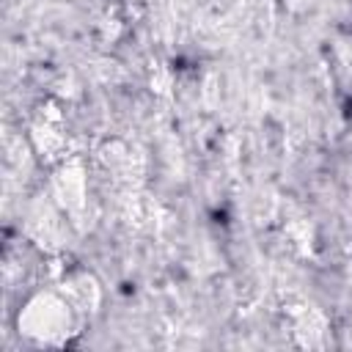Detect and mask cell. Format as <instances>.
I'll return each mask as SVG.
<instances>
[{
	"label": "cell",
	"mask_w": 352,
	"mask_h": 352,
	"mask_svg": "<svg viewBox=\"0 0 352 352\" xmlns=\"http://www.w3.org/2000/svg\"><path fill=\"white\" fill-rule=\"evenodd\" d=\"M66 308L69 305L55 297L33 300L25 311V319L19 316V333H25L38 344H63L69 333H74V330H66L72 324V316Z\"/></svg>",
	"instance_id": "6da1fadb"
}]
</instances>
